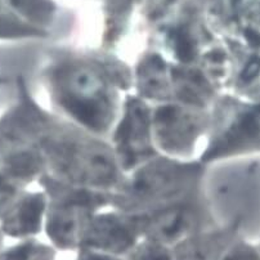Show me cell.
<instances>
[{
  "instance_id": "3",
  "label": "cell",
  "mask_w": 260,
  "mask_h": 260,
  "mask_svg": "<svg viewBox=\"0 0 260 260\" xmlns=\"http://www.w3.org/2000/svg\"><path fill=\"white\" fill-rule=\"evenodd\" d=\"M246 38H247V40L251 43V44H254V45H259L260 44V35H259V34L255 32V31L247 30L246 31Z\"/></svg>"
},
{
  "instance_id": "4",
  "label": "cell",
  "mask_w": 260,
  "mask_h": 260,
  "mask_svg": "<svg viewBox=\"0 0 260 260\" xmlns=\"http://www.w3.org/2000/svg\"><path fill=\"white\" fill-rule=\"evenodd\" d=\"M155 260H168V259H166L165 256H158V257H156Z\"/></svg>"
},
{
  "instance_id": "1",
  "label": "cell",
  "mask_w": 260,
  "mask_h": 260,
  "mask_svg": "<svg viewBox=\"0 0 260 260\" xmlns=\"http://www.w3.org/2000/svg\"><path fill=\"white\" fill-rule=\"evenodd\" d=\"M175 42V49H177V54L179 55L180 59H191L192 58V45L189 43V40L187 39V36L183 32H177L174 36Z\"/></svg>"
},
{
  "instance_id": "5",
  "label": "cell",
  "mask_w": 260,
  "mask_h": 260,
  "mask_svg": "<svg viewBox=\"0 0 260 260\" xmlns=\"http://www.w3.org/2000/svg\"><path fill=\"white\" fill-rule=\"evenodd\" d=\"M91 260H106L103 257H91Z\"/></svg>"
},
{
  "instance_id": "2",
  "label": "cell",
  "mask_w": 260,
  "mask_h": 260,
  "mask_svg": "<svg viewBox=\"0 0 260 260\" xmlns=\"http://www.w3.org/2000/svg\"><path fill=\"white\" fill-rule=\"evenodd\" d=\"M259 71H260V61L259 59H254V61H251L249 64H247L244 74H242V78H244L245 80H250V79L255 78Z\"/></svg>"
}]
</instances>
